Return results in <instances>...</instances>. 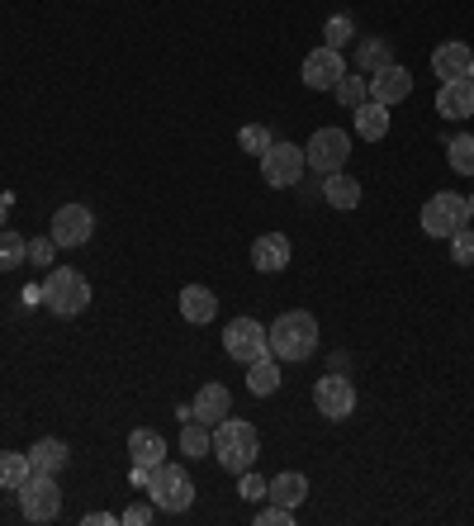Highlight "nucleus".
Returning a JSON list of instances; mask_svg holds the SVG:
<instances>
[{
  "label": "nucleus",
  "instance_id": "2",
  "mask_svg": "<svg viewBox=\"0 0 474 526\" xmlns=\"http://www.w3.org/2000/svg\"><path fill=\"white\" fill-rule=\"evenodd\" d=\"M214 455H219V465L228 474L252 470L256 455H261V432H256L252 422H242V418L228 413V418L214 427Z\"/></svg>",
  "mask_w": 474,
  "mask_h": 526
},
{
  "label": "nucleus",
  "instance_id": "9",
  "mask_svg": "<svg viewBox=\"0 0 474 526\" xmlns=\"http://www.w3.org/2000/svg\"><path fill=\"white\" fill-rule=\"evenodd\" d=\"M304 147L299 143H285V138H275L271 152H261V181L275 185V190H290V185L304 181Z\"/></svg>",
  "mask_w": 474,
  "mask_h": 526
},
{
  "label": "nucleus",
  "instance_id": "23",
  "mask_svg": "<svg viewBox=\"0 0 474 526\" xmlns=\"http://www.w3.org/2000/svg\"><path fill=\"white\" fill-rule=\"evenodd\" d=\"M309 498V479L299 470H285L271 479V503H280V508H299Z\"/></svg>",
  "mask_w": 474,
  "mask_h": 526
},
{
  "label": "nucleus",
  "instance_id": "20",
  "mask_svg": "<svg viewBox=\"0 0 474 526\" xmlns=\"http://www.w3.org/2000/svg\"><path fill=\"white\" fill-rule=\"evenodd\" d=\"M437 114H441V119H470V114H474V86H470V81H441Z\"/></svg>",
  "mask_w": 474,
  "mask_h": 526
},
{
  "label": "nucleus",
  "instance_id": "25",
  "mask_svg": "<svg viewBox=\"0 0 474 526\" xmlns=\"http://www.w3.org/2000/svg\"><path fill=\"white\" fill-rule=\"evenodd\" d=\"M34 474L29 465V451H0V489L5 493H19V484Z\"/></svg>",
  "mask_w": 474,
  "mask_h": 526
},
{
  "label": "nucleus",
  "instance_id": "39",
  "mask_svg": "<svg viewBox=\"0 0 474 526\" xmlns=\"http://www.w3.org/2000/svg\"><path fill=\"white\" fill-rule=\"evenodd\" d=\"M147 474H152L147 465H133V474H128V479H133V489H147Z\"/></svg>",
  "mask_w": 474,
  "mask_h": 526
},
{
  "label": "nucleus",
  "instance_id": "22",
  "mask_svg": "<svg viewBox=\"0 0 474 526\" xmlns=\"http://www.w3.org/2000/svg\"><path fill=\"white\" fill-rule=\"evenodd\" d=\"M323 200H328L332 209L351 214V209L361 204V181H356V176H347V171H332V176H323Z\"/></svg>",
  "mask_w": 474,
  "mask_h": 526
},
{
  "label": "nucleus",
  "instance_id": "18",
  "mask_svg": "<svg viewBox=\"0 0 474 526\" xmlns=\"http://www.w3.org/2000/svg\"><path fill=\"white\" fill-rule=\"evenodd\" d=\"M470 43H460V38H451V43H441L437 53H432V72L441 76V81H465V72H470Z\"/></svg>",
  "mask_w": 474,
  "mask_h": 526
},
{
  "label": "nucleus",
  "instance_id": "10",
  "mask_svg": "<svg viewBox=\"0 0 474 526\" xmlns=\"http://www.w3.org/2000/svg\"><path fill=\"white\" fill-rule=\"evenodd\" d=\"M313 408H318V418L347 422L351 413H356V384H351L342 370H328L323 380L313 384Z\"/></svg>",
  "mask_w": 474,
  "mask_h": 526
},
{
  "label": "nucleus",
  "instance_id": "6",
  "mask_svg": "<svg viewBox=\"0 0 474 526\" xmlns=\"http://www.w3.org/2000/svg\"><path fill=\"white\" fill-rule=\"evenodd\" d=\"M19 512L24 522H57L62 517V489H57V474H29L19 484Z\"/></svg>",
  "mask_w": 474,
  "mask_h": 526
},
{
  "label": "nucleus",
  "instance_id": "13",
  "mask_svg": "<svg viewBox=\"0 0 474 526\" xmlns=\"http://www.w3.org/2000/svg\"><path fill=\"white\" fill-rule=\"evenodd\" d=\"M365 86H370V100H375V105L394 109L399 100H408V95H413V72H408L403 62H389V67H384V72H375Z\"/></svg>",
  "mask_w": 474,
  "mask_h": 526
},
{
  "label": "nucleus",
  "instance_id": "5",
  "mask_svg": "<svg viewBox=\"0 0 474 526\" xmlns=\"http://www.w3.org/2000/svg\"><path fill=\"white\" fill-rule=\"evenodd\" d=\"M470 223V200L456 195V190H437L432 200L422 204V233L427 237H441V242H451Z\"/></svg>",
  "mask_w": 474,
  "mask_h": 526
},
{
  "label": "nucleus",
  "instance_id": "16",
  "mask_svg": "<svg viewBox=\"0 0 474 526\" xmlns=\"http://www.w3.org/2000/svg\"><path fill=\"white\" fill-rule=\"evenodd\" d=\"M176 304H181V318H185V323L204 327V323H214V313H219V294L209 290V285H185Z\"/></svg>",
  "mask_w": 474,
  "mask_h": 526
},
{
  "label": "nucleus",
  "instance_id": "28",
  "mask_svg": "<svg viewBox=\"0 0 474 526\" xmlns=\"http://www.w3.org/2000/svg\"><path fill=\"white\" fill-rule=\"evenodd\" d=\"M181 451L185 455H195V460H200V455H209L214 451V432H209V427H204V422H185L181 427Z\"/></svg>",
  "mask_w": 474,
  "mask_h": 526
},
{
  "label": "nucleus",
  "instance_id": "36",
  "mask_svg": "<svg viewBox=\"0 0 474 526\" xmlns=\"http://www.w3.org/2000/svg\"><path fill=\"white\" fill-rule=\"evenodd\" d=\"M152 517H157V508H152V498H147V503H128V508L119 512V522H124V526H147Z\"/></svg>",
  "mask_w": 474,
  "mask_h": 526
},
{
  "label": "nucleus",
  "instance_id": "8",
  "mask_svg": "<svg viewBox=\"0 0 474 526\" xmlns=\"http://www.w3.org/2000/svg\"><path fill=\"white\" fill-rule=\"evenodd\" d=\"M223 351L237 365H252L261 356H271V332H266V323H256V318H233V323L223 327Z\"/></svg>",
  "mask_w": 474,
  "mask_h": 526
},
{
  "label": "nucleus",
  "instance_id": "40",
  "mask_svg": "<svg viewBox=\"0 0 474 526\" xmlns=\"http://www.w3.org/2000/svg\"><path fill=\"white\" fill-rule=\"evenodd\" d=\"M10 204H15V195H0V228H5V214H10Z\"/></svg>",
  "mask_w": 474,
  "mask_h": 526
},
{
  "label": "nucleus",
  "instance_id": "29",
  "mask_svg": "<svg viewBox=\"0 0 474 526\" xmlns=\"http://www.w3.org/2000/svg\"><path fill=\"white\" fill-rule=\"evenodd\" d=\"M446 162H451L456 176H474V138L470 133H460V138L446 143Z\"/></svg>",
  "mask_w": 474,
  "mask_h": 526
},
{
  "label": "nucleus",
  "instance_id": "21",
  "mask_svg": "<svg viewBox=\"0 0 474 526\" xmlns=\"http://www.w3.org/2000/svg\"><path fill=\"white\" fill-rule=\"evenodd\" d=\"M351 114H356L351 124H356V138H361V143H380L384 133H389V105L365 100V105H356Z\"/></svg>",
  "mask_w": 474,
  "mask_h": 526
},
{
  "label": "nucleus",
  "instance_id": "24",
  "mask_svg": "<svg viewBox=\"0 0 474 526\" xmlns=\"http://www.w3.org/2000/svg\"><path fill=\"white\" fill-rule=\"evenodd\" d=\"M247 389H252L256 399H271L275 389H280V361H275V356H261V361L247 365Z\"/></svg>",
  "mask_w": 474,
  "mask_h": 526
},
{
  "label": "nucleus",
  "instance_id": "38",
  "mask_svg": "<svg viewBox=\"0 0 474 526\" xmlns=\"http://www.w3.org/2000/svg\"><path fill=\"white\" fill-rule=\"evenodd\" d=\"M86 522H91V526H114L119 517H114V512H86Z\"/></svg>",
  "mask_w": 474,
  "mask_h": 526
},
{
  "label": "nucleus",
  "instance_id": "12",
  "mask_svg": "<svg viewBox=\"0 0 474 526\" xmlns=\"http://www.w3.org/2000/svg\"><path fill=\"white\" fill-rule=\"evenodd\" d=\"M299 76H304V86L309 91H332L342 76H347V57L337 53V48H313L309 57H304V67H299Z\"/></svg>",
  "mask_w": 474,
  "mask_h": 526
},
{
  "label": "nucleus",
  "instance_id": "11",
  "mask_svg": "<svg viewBox=\"0 0 474 526\" xmlns=\"http://www.w3.org/2000/svg\"><path fill=\"white\" fill-rule=\"evenodd\" d=\"M91 233H95V214L86 204H62L53 214V228H48V237H53L57 247H86Z\"/></svg>",
  "mask_w": 474,
  "mask_h": 526
},
{
  "label": "nucleus",
  "instance_id": "15",
  "mask_svg": "<svg viewBox=\"0 0 474 526\" xmlns=\"http://www.w3.org/2000/svg\"><path fill=\"white\" fill-rule=\"evenodd\" d=\"M190 413H195V422H204V427H219V422L233 413V394H228L223 384H200V394L190 399Z\"/></svg>",
  "mask_w": 474,
  "mask_h": 526
},
{
  "label": "nucleus",
  "instance_id": "32",
  "mask_svg": "<svg viewBox=\"0 0 474 526\" xmlns=\"http://www.w3.org/2000/svg\"><path fill=\"white\" fill-rule=\"evenodd\" d=\"M323 38H328V48H337V53H342L351 38H356V24H351V15H332L328 24H323Z\"/></svg>",
  "mask_w": 474,
  "mask_h": 526
},
{
  "label": "nucleus",
  "instance_id": "7",
  "mask_svg": "<svg viewBox=\"0 0 474 526\" xmlns=\"http://www.w3.org/2000/svg\"><path fill=\"white\" fill-rule=\"evenodd\" d=\"M347 157H351V133L347 128H313L309 147H304V162H309L318 176L347 171Z\"/></svg>",
  "mask_w": 474,
  "mask_h": 526
},
{
  "label": "nucleus",
  "instance_id": "33",
  "mask_svg": "<svg viewBox=\"0 0 474 526\" xmlns=\"http://www.w3.org/2000/svg\"><path fill=\"white\" fill-rule=\"evenodd\" d=\"M237 498H247V503H261V498H271V479H261V474H252V470H242Z\"/></svg>",
  "mask_w": 474,
  "mask_h": 526
},
{
  "label": "nucleus",
  "instance_id": "37",
  "mask_svg": "<svg viewBox=\"0 0 474 526\" xmlns=\"http://www.w3.org/2000/svg\"><path fill=\"white\" fill-rule=\"evenodd\" d=\"M256 526H294V508H280V503H271V508L256 512Z\"/></svg>",
  "mask_w": 474,
  "mask_h": 526
},
{
  "label": "nucleus",
  "instance_id": "27",
  "mask_svg": "<svg viewBox=\"0 0 474 526\" xmlns=\"http://www.w3.org/2000/svg\"><path fill=\"white\" fill-rule=\"evenodd\" d=\"M29 266V242L15 228H0V271H19Z\"/></svg>",
  "mask_w": 474,
  "mask_h": 526
},
{
  "label": "nucleus",
  "instance_id": "42",
  "mask_svg": "<svg viewBox=\"0 0 474 526\" xmlns=\"http://www.w3.org/2000/svg\"><path fill=\"white\" fill-rule=\"evenodd\" d=\"M470 223H474V195H470Z\"/></svg>",
  "mask_w": 474,
  "mask_h": 526
},
{
  "label": "nucleus",
  "instance_id": "14",
  "mask_svg": "<svg viewBox=\"0 0 474 526\" xmlns=\"http://www.w3.org/2000/svg\"><path fill=\"white\" fill-rule=\"evenodd\" d=\"M290 256H294V247H290V237L285 233H261L252 242V266L261 275H280L285 266H290Z\"/></svg>",
  "mask_w": 474,
  "mask_h": 526
},
{
  "label": "nucleus",
  "instance_id": "1",
  "mask_svg": "<svg viewBox=\"0 0 474 526\" xmlns=\"http://www.w3.org/2000/svg\"><path fill=\"white\" fill-rule=\"evenodd\" d=\"M266 332H271V356L275 361H285V365L309 361L313 351H318V318H313L309 309L280 313Z\"/></svg>",
  "mask_w": 474,
  "mask_h": 526
},
{
  "label": "nucleus",
  "instance_id": "31",
  "mask_svg": "<svg viewBox=\"0 0 474 526\" xmlns=\"http://www.w3.org/2000/svg\"><path fill=\"white\" fill-rule=\"evenodd\" d=\"M271 128L266 124H247L242 128V133H237V147H242V152H252V157H261V152H271Z\"/></svg>",
  "mask_w": 474,
  "mask_h": 526
},
{
  "label": "nucleus",
  "instance_id": "34",
  "mask_svg": "<svg viewBox=\"0 0 474 526\" xmlns=\"http://www.w3.org/2000/svg\"><path fill=\"white\" fill-rule=\"evenodd\" d=\"M451 261H456V266H474V228H460V233L451 237Z\"/></svg>",
  "mask_w": 474,
  "mask_h": 526
},
{
  "label": "nucleus",
  "instance_id": "30",
  "mask_svg": "<svg viewBox=\"0 0 474 526\" xmlns=\"http://www.w3.org/2000/svg\"><path fill=\"white\" fill-rule=\"evenodd\" d=\"M332 95H337L347 109H356V105H365V100H370V86H365V76H351L347 72L337 86H332Z\"/></svg>",
  "mask_w": 474,
  "mask_h": 526
},
{
  "label": "nucleus",
  "instance_id": "19",
  "mask_svg": "<svg viewBox=\"0 0 474 526\" xmlns=\"http://www.w3.org/2000/svg\"><path fill=\"white\" fill-rule=\"evenodd\" d=\"M29 465H34L38 474H62L67 465H72V446L57 441V436H43V441L29 446Z\"/></svg>",
  "mask_w": 474,
  "mask_h": 526
},
{
  "label": "nucleus",
  "instance_id": "4",
  "mask_svg": "<svg viewBox=\"0 0 474 526\" xmlns=\"http://www.w3.org/2000/svg\"><path fill=\"white\" fill-rule=\"evenodd\" d=\"M43 304L57 318H76V313L91 309V280L81 271H72V266H53L48 280H43Z\"/></svg>",
  "mask_w": 474,
  "mask_h": 526
},
{
  "label": "nucleus",
  "instance_id": "35",
  "mask_svg": "<svg viewBox=\"0 0 474 526\" xmlns=\"http://www.w3.org/2000/svg\"><path fill=\"white\" fill-rule=\"evenodd\" d=\"M53 256H57L53 237H34V242H29V266H43V271H48V266H53Z\"/></svg>",
  "mask_w": 474,
  "mask_h": 526
},
{
  "label": "nucleus",
  "instance_id": "41",
  "mask_svg": "<svg viewBox=\"0 0 474 526\" xmlns=\"http://www.w3.org/2000/svg\"><path fill=\"white\" fill-rule=\"evenodd\" d=\"M465 81H470V86H474V57H470V72H465Z\"/></svg>",
  "mask_w": 474,
  "mask_h": 526
},
{
  "label": "nucleus",
  "instance_id": "26",
  "mask_svg": "<svg viewBox=\"0 0 474 526\" xmlns=\"http://www.w3.org/2000/svg\"><path fill=\"white\" fill-rule=\"evenodd\" d=\"M389 62H394V48H389V38H365L361 48H356V67H361V72H384V67H389Z\"/></svg>",
  "mask_w": 474,
  "mask_h": 526
},
{
  "label": "nucleus",
  "instance_id": "3",
  "mask_svg": "<svg viewBox=\"0 0 474 526\" xmlns=\"http://www.w3.org/2000/svg\"><path fill=\"white\" fill-rule=\"evenodd\" d=\"M143 493L152 498V508H157V512H185L190 503H195V479H190V470H185V465H176V460H162V465H152Z\"/></svg>",
  "mask_w": 474,
  "mask_h": 526
},
{
  "label": "nucleus",
  "instance_id": "17",
  "mask_svg": "<svg viewBox=\"0 0 474 526\" xmlns=\"http://www.w3.org/2000/svg\"><path fill=\"white\" fill-rule=\"evenodd\" d=\"M128 460H133V465H147V470L162 465L166 460V436L157 432V427H133V432H128Z\"/></svg>",
  "mask_w": 474,
  "mask_h": 526
}]
</instances>
